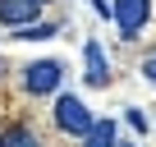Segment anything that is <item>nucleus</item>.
<instances>
[{
	"mask_svg": "<svg viewBox=\"0 0 156 147\" xmlns=\"http://www.w3.org/2000/svg\"><path fill=\"white\" fill-rule=\"evenodd\" d=\"M110 14H115L119 32L133 41V37L147 28V19H151V0H115V5H110Z\"/></svg>",
	"mask_w": 156,
	"mask_h": 147,
	"instance_id": "nucleus-1",
	"label": "nucleus"
},
{
	"mask_svg": "<svg viewBox=\"0 0 156 147\" xmlns=\"http://www.w3.org/2000/svg\"><path fill=\"white\" fill-rule=\"evenodd\" d=\"M55 124H60L64 133H73V138H83V133L92 129V110L78 101V97H60V101H55Z\"/></svg>",
	"mask_w": 156,
	"mask_h": 147,
	"instance_id": "nucleus-2",
	"label": "nucleus"
},
{
	"mask_svg": "<svg viewBox=\"0 0 156 147\" xmlns=\"http://www.w3.org/2000/svg\"><path fill=\"white\" fill-rule=\"evenodd\" d=\"M60 78H64V69H60L55 60H37V64H28V74H23V88H28L32 97H41V92H55Z\"/></svg>",
	"mask_w": 156,
	"mask_h": 147,
	"instance_id": "nucleus-3",
	"label": "nucleus"
},
{
	"mask_svg": "<svg viewBox=\"0 0 156 147\" xmlns=\"http://www.w3.org/2000/svg\"><path fill=\"white\" fill-rule=\"evenodd\" d=\"M83 78L92 83V88H106L110 83V60H106V51H101V41H87L83 46Z\"/></svg>",
	"mask_w": 156,
	"mask_h": 147,
	"instance_id": "nucleus-4",
	"label": "nucleus"
},
{
	"mask_svg": "<svg viewBox=\"0 0 156 147\" xmlns=\"http://www.w3.org/2000/svg\"><path fill=\"white\" fill-rule=\"evenodd\" d=\"M41 5H32V0H0V23L9 28H23V23H37Z\"/></svg>",
	"mask_w": 156,
	"mask_h": 147,
	"instance_id": "nucleus-5",
	"label": "nucleus"
},
{
	"mask_svg": "<svg viewBox=\"0 0 156 147\" xmlns=\"http://www.w3.org/2000/svg\"><path fill=\"white\" fill-rule=\"evenodd\" d=\"M83 138H87V147H115V124L110 120H92V129Z\"/></svg>",
	"mask_w": 156,
	"mask_h": 147,
	"instance_id": "nucleus-6",
	"label": "nucleus"
},
{
	"mask_svg": "<svg viewBox=\"0 0 156 147\" xmlns=\"http://www.w3.org/2000/svg\"><path fill=\"white\" fill-rule=\"evenodd\" d=\"M0 147H41V142H37V133H32V129H19V124H14V129L0 133Z\"/></svg>",
	"mask_w": 156,
	"mask_h": 147,
	"instance_id": "nucleus-7",
	"label": "nucleus"
},
{
	"mask_svg": "<svg viewBox=\"0 0 156 147\" xmlns=\"http://www.w3.org/2000/svg\"><path fill=\"white\" fill-rule=\"evenodd\" d=\"M14 37L19 41H46V37H55V23H23V28H14Z\"/></svg>",
	"mask_w": 156,
	"mask_h": 147,
	"instance_id": "nucleus-8",
	"label": "nucleus"
},
{
	"mask_svg": "<svg viewBox=\"0 0 156 147\" xmlns=\"http://www.w3.org/2000/svg\"><path fill=\"white\" fill-rule=\"evenodd\" d=\"M142 74H147V78H151V83H156V55H151V60H147V64H142Z\"/></svg>",
	"mask_w": 156,
	"mask_h": 147,
	"instance_id": "nucleus-9",
	"label": "nucleus"
},
{
	"mask_svg": "<svg viewBox=\"0 0 156 147\" xmlns=\"http://www.w3.org/2000/svg\"><path fill=\"white\" fill-rule=\"evenodd\" d=\"M0 78H5V64H0Z\"/></svg>",
	"mask_w": 156,
	"mask_h": 147,
	"instance_id": "nucleus-10",
	"label": "nucleus"
},
{
	"mask_svg": "<svg viewBox=\"0 0 156 147\" xmlns=\"http://www.w3.org/2000/svg\"><path fill=\"white\" fill-rule=\"evenodd\" d=\"M32 5H46V0H32Z\"/></svg>",
	"mask_w": 156,
	"mask_h": 147,
	"instance_id": "nucleus-11",
	"label": "nucleus"
},
{
	"mask_svg": "<svg viewBox=\"0 0 156 147\" xmlns=\"http://www.w3.org/2000/svg\"><path fill=\"white\" fill-rule=\"evenodd\" d=\"M115 147H129V142H115Z\"/></svg>",
	"mask_w": 156,
	"mask_h": 147,
	"instance_id": "nucleus-12",
	"label": "nucleus"
}]
</instances>
